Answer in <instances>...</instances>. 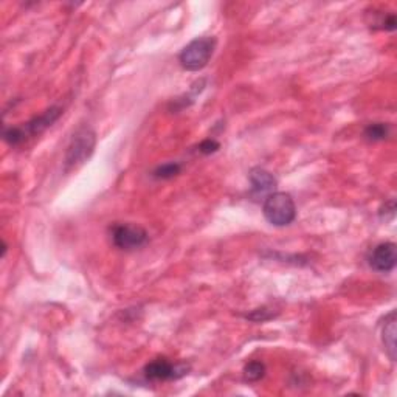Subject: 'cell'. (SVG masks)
<instances>
[{
  "label": "cell",
  "mask_w": 397,
  "mask_h": 397,
  "mask_svg": "<svg viewBox=\"0 0 397 397\" xmlns=\"http://www.w3.org/2000/svg\"><path fill=\"white\" fill-rule=\"evenodd\" d=\"M96 135L87 126L79 128L74 137H71L70 144L67 148V154H65V164L67 168H76L78 164L84 163L92 155L95 149Z\"/></svg>",
  "instance_id": "3957f363"
},
{
  "label": "cell",
  "mask_w": 397,
  "mask_h": 397,
  "mask_svg": "<svg viewBox=\"0 0 397 397\" xmlns=\"http://www.w3.org/2000/svg\"><path fill=\"white\" fill-rule=\"evenodd\" d=\"M396 244L393 242H383L374 247L371 253H369L368 262L369 267L374 269L375 272L388 273L396 267Z\"/></svg>",
  "instance_id": "8992f818"
},
{
  "label": "cell",
  "mask_w": 397,
  "mask_h": 397,
  "mask_svg": "<svg viewBox=\"0 0 397 397\" xmlns=\"http://www.w3.org/2000/svg\"><path fill=\"white\" fill-rule=\"evenodd\" d=\"M61 114H62V109L55 105V108H50L49 110H45L42 115L33 118L31 121H28L25 126H22V128H19L21 129L24 142L28 137H35V135L42 134L45 129H49L50 126L55 123L59 117H61Z\"/></svg>",
  "instance_id": "52a82bcc"
},
{
  "label": "cell",
  "mask_w": 397,
  "mask_h": 397,
  "mask_svg": "<svg viewBox=\"0 0 397 397\" xmlns=\"http://www.w3.org/2000/svg\"><path fill=\"white\" fill-rule=\"evenodd\" d=\"M389 134V126L385 123H373L365 129V137L369 142L385 140Z\"/></svg>",
  "instance_id": "30bf717a"
},
{
  "label": "cell",
  "mask_w": 397,
  "mask_h": 397,
  "mask_svg": "<svg viewBox=\"0 0 397 397\" xmlns=\"http://www.w3.org/2000/svg\"><path fill=\"white\" fill-rule=\"evenodd\" d=\"M216 41L213 37H197L185 47L178 56V61L185 70H202L213 56Z\"/></svg>",
  "instance_id": "7a4b0ae2"
},
{
  "label": "cell",
  "mask_w": 397,
  "mask_h": 397,
  "mask_svg": "<svg viewBox=\"0 0 397 397\" xmlns=\"http://www.w3.org/2000/svg\"><path fill=\"white\" fill-rule=\"evenodd\" d=\"M264 216L266 219L275 225V227H286L292 223L296 217L295 202L287 193H273L270 194L264 202Z\"/></svg>",
  "instance_id": "6da1fadb"
},
{
  "label": "cell",
  "mask_w": 397,
  "mask_h": 397,
  "mask_svg": "<svg viewBox=\"0 0 397 397\" xmlns=\"http://www.w3.org/2000/svg\"><path fill=\"white\" fill-rule=\"evenodd\" d=\"M182 167L178 163H164L154 171V176L157 178H173L180 173Z\"/></svg>",
  "instance_id": "7c38bea8"
},
{
  "label": "cell",
  "mask_w": 397,
  "mask_h": 397,
  "mask_svg": "<svg viewBox=\"0 0 397 397\" xmlns=\"http://www.w3.org/2000/svg\"><path fill=\"white\" fill-rule=\"evenodd\" d=\"M382 340H383V345H385V349L389 355V359L396 360V319H394V314L389 315L385 328H383Z\"/></svg>",
  "instance_id": "9c48e42d"
},
{
  "label": "cell",
  "mask_w": 397,
  "mask_h": 397,
  "mask_svg": "<svg viewBox=\"0 0 397 397\" xmlns=\"http://www.w3.org/2000/svg\"><path fill=\"white\" fill-rule=\"evenodd\" d=\"M248 320H253V321H266L269 319H272L273 314H270L267 309H256L253 310V314H250V315H246Z\"/></svg>",
  "instance_id": "5bb4252c"
},
{
  "label": "cell",
  "mask_w": 397,
  "mask_h": 397,
  "mask_svg": "<svg viewBox=\"0 0 397 397\" xmlns=\"http://www.w3.org/2000/svg\"><path fill=\"white\" fill-rule=\"evenodd\" d=\"M264 374H266V365L262 362H250L244 368V379L247 382H257L261 380Z\"/></svg>",
  "instance_id": "8fae6325"
},
{
  "label": "cell",
  "mask_w": 397,
  "mask_h": 397,
  "mask_svg": "<svg viewBox=\"0 0 397 397\" xmlns=\"http://www.w3.org/2000/svg\"><path fill=\"white\" fill-rule=\"evenodd\" d=\"M250 182H251V193L255 194H266L272 193L276 188V178L262 168H255L250 171Z\"/></svg>",
  "instance_id": "ba28073f"
},
{
  "label": "cell",
  "mask_w": 397,
  "mask_h": 397,
  "mask_svg": "<svg viewBox=\"0 0 397 397\" xmlns=\"http://www.w3.org/2000/svg\"><path fill=\"white\" fill-rule=\"evenodd\" d=\"M189 366L185 365H173L167 359H157L149 362L144 366V375L146 379L160 382V380H171V379H180L182 375L188 374Z\"/></svg>",
  "instance_id": "5b68a950"
},
{
  "label": "cell",
  "mask_w": 397,
  "mask_h": 397,
  "mask_svg": "<svg viewBox=\"0 0 397 397\" xmlns=\"http://www.w3.org/2000/svg\"><path fill=\"white\" fill-rule=\"evenodd\" d=\"M112 241L121 250H134L146 244V230L132 223H120L112 228Z\"/></svg>",
  "instance_id": "277c9868"
},
{
  "label": "cell",
  "mask_w": 397,
  "mask_h": 397,
  "mask_svg": "<svg viewBox=\"0 0 397 397\" xmlns=\"http://www.w3.org/2000/svg\"><path fill=\"white\" fill-rule=\"evenodd\" d=\"M219 148H221V144L216 140H211V138L198 144V151H201L202 154H213V152H216Z\"/></svg>",
  "instance_id": "4fadbf2b"
}]
</instances>
